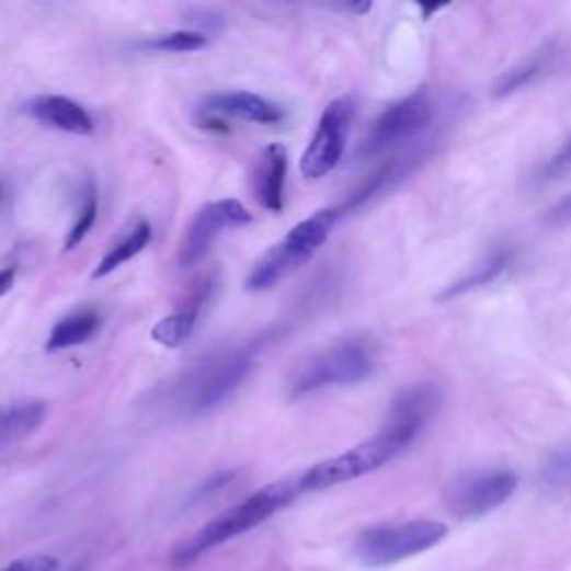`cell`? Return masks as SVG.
<instances>
[{
	"mask_svg": "<svg viewBox=\"0 0 571 571\" xmlns=\"http://www.w3.org/2000/svg\"><path fill=\"white\" fill-rule=\"evenodd\" d=\"M252 221L250 210L237 199H221L204 206L190 228L185 230L179 245V266H197L217 241V237L228 228H241Z\"/></svg>",
	"mask_w": 571,
	"mask_h": 571,
	"instance_id": "9c48e42d",
	"label": "cell"
},
{
	"mask_svg": "<svg viewBox=\"0 0 571 571\" xmlns=\"http://www.w3.org/2000/svg\"><path fill=\"white\" fill-rule=\"evenodd\" d=\"M96 215H99V202H96V193L90 187V195H88V199H85V206H83V210H81V215H79L75 228H72L70 235H68L66 252L75 250V248L85 239V235L92 230V226H94V221H96Z\"/></svg>",
	"mask_w": 571,
	"mask_h": 571,
	"instance_id": "603a6c76",
	"label": "cell"
},
{
	"mask_svg": "<svg viewBox=\"0 0 571 571\" xmlns=\"http://www.w3.org/2000/svg\"><path fill=\"white\" fill-rule=\"evenodd\" d=\"M355 110L357 105L353 96H342L327 105L320 123H317V130L299 161V170L306 179H322L340 165L355 118Z\"/></svg>",
	"mask_w": 571,
	"mask_h": 571,
	"instance_id": "52a82bcc",
	"label": "cell"
},
{
	"mask_svg": "<svg viewBox=\"0 0 571 571\" xmlns=\"http://www.w3.org/2000/svg\"><path fill=\"white\" fill-rule=\"evenodd\" d=\"M255 368L252 353H235L226 359L208 364L199 377L193 379V387L183 393V409L187 413H208L224 404Z\"/></svg>",
	"mask_w": 571,
	"mask_h": 571,
	"instance_id": "ba28073f",
	"label": "cell"
},
{
	"mask_svg": "<svg viewBox=\"0 0 571 571\" xmlns=\"http://www.w3.org/2000/svg\"><path fill=\"white\" fill-rule=\"evenodd\" d=\"M197 317H199V310L195 308H179L174 310L172 315H165L161 317V320L152 327L150 331V338L165 346V349H179L183 346L190 338H193L195 333V327H197Z\"/></svg>",
	"mask_w": 571,
	"mask_h": 571,
	"instance_id": "ffe728a7",
	"label": "cell"
},
{
	"mask_svg": "<svg viewBox=\"0 0 571 571\" xmlns=\"http://www.w3.org/2000/svg\"><path fill=\"white\" fill-rule=\"evenodd\" d=\"M333 10H342V12H351V14H357V16H362V14H366V12H370V3H340V5H331Z\"/></svg>",
	"mask_w": 571,
	"mask_h": 571,
	"instance_id": "83f0119b",
	"label": "cell"
},
{
	"mask_svg": "<svg viewBox=\"0 0 571 571\" xmlns=\"http://www.w3.org/2000/svg\"><path fill=\"white\" fill-rule=\"evenodd\" d=\"M433 121V96L429 90L420 88L379 114L359 148V157L373 159L387 152H404L418 144H424V135L429 133Z\"/></svg>",
	"mask_w": 571,
	"mask_h": 571,
	"instance_id": "277c9868",
	"label": "cell"
},
{
	"mask_svg": "<svg viewBox=\"0 0 571 571\" xmlns=\"http://www.w3.org/2000/svg\"><path fill=\"white\" fill-rule=\"evenodd\" d=\"M571 170V139L564 144V148L547 163L545 168V179H553V176H562Z\"/></svg>",
	"mask_w": 571,
	"mask_h": 571,
	"instance_id": "d4e9b609",
	"label": "cell"
},
{
	"mask_svg": "<svg viewBox=\"0 0 571 571\" xmlns=\"http://www.w3.org/2000/svg\"><path fill=\"white\" fill-rule=\"evenodd\" d=\"M409 447L402 444L393 433L387 429L379 431L377 435L368 437L366 442L357 444V447L317 462L306 473L299 476V487L304 491H324L344 482H351L355 478H362L366 473H373L389 465L393 458H398Z\"/></svg>",
	"mask_w": 571,
	"mask_h": 571,
	"instance_id": "5b68a950",
	"label": "cell"
},
{
	"mask_svg": "<svg viewBox=\"0 0 571 571\" xmlns=\"http://www.w3.org/2000/svg\"><path fill=\"white\" fill-rule=\"evenodd\" d=\"M447 536V525L437 521H411L373 527L359 534L355 553L366 567H389L435 547Z\"/></svg>",
	"mask_w": 571,
	"mask_h": 571,
	"instance_id": "8992f818",
	"label": "cell"
},
{
	"mask_svg": "<svg viewBox=\"0 0 571 571\" xmlns=\"http://www.w3.org/2000/svg\"><path fill=\"white\" fill-rule=\"evenodd\" d=\"M47 418L43 402H19L0 409V449H8L16 442L34 435Z\"/></svg>",
	"mask_w": 571,
	"mask_h": 571,
	"instance_id": "9a60e30c",
	"label": "cell"
},
{
	"mask_svg": "<svg viewBox=\"0 0 571 571\" xmlns=\"http://www.w3.org/2000/svg\"><path fill=\"white\" fill-rule=\"evenodd\" d=\"M25 110L30 116H34L36 121L47 125V128H54L60 133L85 137L94 130V121H92L90 112L81 103H77L68 96L43 94V96L27 101Z\"/></svg>",
	"mask_w": 571,
	"mask_h": 571,
	"instance_id": "5bb4252c",
	"label": "cell"
},
{
	"mask_svg": "<svg viewBox=\"0 0 571 571\" xmlns=\"http://www.w3.org/2000/svg\"><path fill=\"white\" fill-rule=\"evenodd\" d=\"M516 487L518 476L510 469L476 471L452 487L449 504L460 518H480L510 500Z\"/></svg>",
	"mask_w": 571,
	"mask_h": 571,
	"instance_id": "30bf717a",
	"label": "cell"
},
{
	"mask_svg": "<svg viewBox=\"0 0 571 571\" xmlns=\"http://www.w3.org/2000/svg\"><path fill=\"white\" fill-rule=\"evenodd\" d=\"M553 224H562V221H569L571 219V195H567L553 210H551V217H549Z\"/></svg>",
	"mask_w": 571,
	"mask_h": 571,
	"instance_id": "484cf974",
	"label": "cell"
},
{
	"mask_svg": "<svg viewBox=\"0 0 571 571\" xmlns=\"http://www.w3.org/2000/svg\"><path fill=\"white\" fill-rule=\"evenodd\" d=\"M99 327H101V317L92 308H83L68 317H62L60 322H56V327L52 329V333L47 338V351H62V349L81 346L92 340V335L99 331Z\"/></svg>",
	"mask_w": 571,
	"mask_h": 571,
	"instance_id": "e0dca14e",
	"label": "cell"
},
{
	"mask_svg": "<svg viewBox=\"0 0 571 571\" xmlns=\"http://www.w3.org/2000/svg\"><path fill=\"white\" fill-rule=\"evenodd\" d=\"M301 493L299 478L297 480H279L262 487L239 504L230 506L224 514L206 523L202 529H197L193 536L183 538L170 553V567L172 569H187L193 567L202 556L208 551L230 543L232 538L260 527Z\"/></svg>",
	"mask_w": 571,
	"mask_h": 571,
	"instance_id": "6da1fadb",
	"label": "cell"
},
{
	"mask_svg": "<svg viewBox=\"0 0 571 571\" xmlns=\"http://www.w3.org/2000/svg\"><path fill=\"white\" fill-rule=\"evenodd\" d=\"M512 260H514V252L510 248H498L493 252H489L487 260L471 269V273L458 282H454L452 286L444 288L439 293V301H447V299H456L460 295H467L471 290H478V288H484L489 284H493L498 277H502L506 271H510L512 266Z\"/></svg>",
	"mask_w": 571,
	"mask_h": 571,
	"instance_id": "2e32d148",
	"label": "cell"
},
{
	"mask_svg": "<svg viewBox=\"0 0 571 571\" xmlns=\"http://www.w3.org/2000/svg\"><path fill=\"white\" fill-rule=\"evenodd\" d=\"M152 239V226L148 221H141L137 224L128 237H123L114 248H110L105 252V258L96 264L92 277L94 279H101V277H107L110 273H114L116 269H121L123 264H128L130 260H135L139 252L150 243Z\"/></svg>",
	"mask_w": 571,
	"mask_h": 571,
	"instance_id": "d6986e66",
	"label": "cell"
},
{
	"mask_svg": "<svg viewBox=\"0 0 571 571\" xmlns=\"http://www.w3.org/2000/svg\"><path fill=\"white\" fill-rule=\"evenodd\" d=\"M442 402V393L435 385H415L398 393L391 404L385 429L393 433L402 444L411 447L415 437L426 429L431 418L437 413Z\"/></svg>",
	"mask_w": 571,
	"mask_h": 571,
	"instance_id": "8fae6325",
	"label": "cell"
},
{
	"mask_svg": "<svg viewBox=\"0 0 571 571\" xmlns=\"http://www.w3.org/2000/svg\"><path fill=\"white\" fill-rule=\"evenodd\" d=\"M56 569H58V560L54 556L30 553V556H23V558L14 560L3 571H56Z\"/></svg>",
	"mask_w": 571,
	"mask_h": 571,
	"instance_id": "cb8c5ba5",
	"label": "cell"
},
{
	"mask_svg": "<svg viewBox=\"0 0 571 571\" xmlns=\"http://www.w3.org/2000/svg\"><path fill=\"white\" fill-rule=\"evenodd\" d=\"M540 482L547 489H564L571 484V439L545 460L540 469Z\"/></svg>",
	"mask_w": 571,
	"mask_h": 571,
	"instance_id": "44dd1931",
	"label": "cell"
},
{
	"mask_svg": "<svg viewBox=\"0 0 571 571\" xmlns=\"http://www.w3.org/2000/svg\"><path fill=\"white\" fill-rule=\"evenodd\" d=\"M335 221L338 210L333 208L317 210L308 219L299 221L279 243L271 245L264 252L255 266H252L245 279V288L252 293H260L277 286L284 277L304 266L315 252L329 241Z\"/></svg>",
	"mask_w": 571,
	"mask_h": 571,
	"instance_id": "7a4b0ae2",
	"label": "cell"
},
{
	"mask_svg": "<svg viewBox=\"0 0 571 571\" xmlns=\"http://www.w3.org/2000/svg\"><path fill=\"white\" fill-rule=\"evenodd\" d=\"M286 170H288V152L282 144L266 146L260 157L252 163L250 185L258 204L269 213L284 210V187H286Z\"/></svg>",
	"mask_w": 571,
	"mask_h": 571,
	"instance_id": "7c38bea8",
	"label": "cell"
},
{
	"mask_svg": "<svg viewBox=\"0 0 571 571\" xmlns=\"http://www.w3.org/2000/svg\"><path fill=\"white\" fill-rule=\"evenodd\" d=\"M206 45H208V36L202 32H193V30L168 32V34L155 36L146 43V47L159 49V52H197Z\"/></svg>",
	"mask_w": 571,
	"mask_h": 571,
	"instance_id": "7402d4cb",
	"label": "cell"
},
{
	"mask_svg": "<svg viewBox=\"0 0 571 571\" xmlns=\"http://www.w3.org/2000/svg\"><path fill=\"white\" fill-rule=\"evenodd\" d=\"M202 112L206 116H230L241 118L248 123H260V125H275L284 118V112L273 101L252 94V92H217L204 99Z\"/></svg>",
	"mask_w": 571,
	"mask_h": 571,
	"instance_id": "4fadbf2b",
	"label": "cell"
},
{
	"mask_svg": "<svg viewBox=\"0 0 571 571\" xmlns=\"http://www.w3.org/2000/svg\"><path fill=\"white\" fill-rule=\"evenodd\" d=\"M14 279H16V269L14 266L0 271V297H5L12 290Z\"/></svg>",
	"mask_w": 571,
	"mask_h": 571,
	"instance_id": "4316f807",
	"label": "cell"
},
{
	"mask_svg": "<svg viewBox=\"0 0 571 571\" xmlns=\"http://www.w3.org/2000/svg\"><path fill=\"white\" fill-rule=\"evenodd\" d=\"M553 54H556V47L553 45H545L540 47L538 52H534L527 60H523L521 66L506 70L493 85V96L495 99H504L510 96L527 85H532L534 81H538L551 66L553 60Z\"/></svg>",
	"mask_w": 571,
	"mask_h": 571,
	"instance_id": "ac0fdd59",
	"label": "cell"
},
{
	"mask_svg": "<svg viewBox=\"0 0 571 571\" xmlns=\"http://www.w3.org/2000/svg\"><path fill=\"white\" fill-rule=\"evenodd\" d=\"M375 357L362 340H344L299 362L288 377L290 398H301L329 387H349L366 379Z\"/></svg>",
	"mask_w": 571,
	"mask_h": 571,
	"instance_id": "3957f363",
	"label": "cell"
}]
</instances>
